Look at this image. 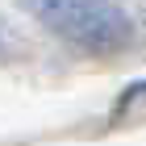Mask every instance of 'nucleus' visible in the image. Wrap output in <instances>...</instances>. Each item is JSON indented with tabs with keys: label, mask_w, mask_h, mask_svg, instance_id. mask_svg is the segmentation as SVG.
I'll return each instance as SVG.
<instances>
[{
	"label": "nucleus",
	"mask_w": 146,
	"mask_h": 146,
	"mask_svg": "<svg viewBox=\"0 0 146 146\" xmlns=\"http://www.w3.org/2000/svg\"><path fill=\"white\" fill-rule=\"evenodd\" d=\"M25 9L50 34L92 54H113L134 38V21L113 0H25Z\"/></svg>",
	"instance_id": "obj_1"
}]
</instances>
